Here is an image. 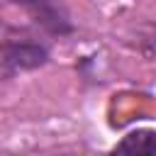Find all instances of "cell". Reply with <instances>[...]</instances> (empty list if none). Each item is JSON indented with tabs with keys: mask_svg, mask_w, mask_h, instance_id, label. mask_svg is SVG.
I'll return each mask as SVG.
<instances>
[{
	"mask_svg": "<svg viewBox=\"0 0 156 156\" xmlns=\"http://www.w3.org/2000/svg\"><path fill=\"white\" fill-rule=\"evenodd\" d=\"M49 61H51L49 44L29 32L12 29L0 39V83L12 80L22 73L39 71Z\"/></svg>",
	"mask_w": 156,
	"mask_h": 156,
	"instance_id": "1",
	"label": "cell"
},
{
	"mask_svg": "<svg viewBox=\"0 0 156 156\" xmlns=\"http://www.w3.org/2000/svg\"><path fill=\"white\" fill-rule=\"evenodd\" d=\"M7 2L22 7L32 20V24L49 37L66 39L76 34V22L61 0H7Z\"/></svg>",
	"mask_w": 156,
	"mask_h": 156,
	"instance_id": "2",
	"label": "cell"
},
{
	"mask_svg": "<svg viewBox=\"0 0 156 156\" xmlns=\"http://www.w3.org/2000/svg\"><path fill=\"white\" fill-rule=\"evenodd\" d=\"M112 151L156 156V129H132V132H127V134L115 144Z\"/></svg>",
	"mask_w": 156,
	"mask_h": 156,
	"instance_id": "3",
	"label": "cell"
},
{
	"mask_svg": "<svg viewBox=\"0 0 156 156\" xmlns=\"http://www.w3.org/2000/svg\"><path fill=\"white\" fill-rule=\"evenodd\" d=\"M0 29H2V22H0Z\"/></svg>",
	"mask_w": 156,
	"mask_h": 156,
	"instance_id": "4",
	"label": "cell"
}]
</instances>
